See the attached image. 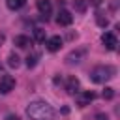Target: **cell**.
<instances>
[{
	"instance_id": "cell-6",
	"label": "cell",
	"mask_w": 120,
	"mask_h": 120,
	"mask_svg": "<svg viewBox=\"0 0 120 120\" xmlns=\"http://www.w3.org/2000/svg\"><path fill=\"white\" fill-rule=\"evenodd\" d=\"M101 41H103V45H105L109 51H114V49H116V45H118L116 36H114V34H111V32L103 34V36H101Z\"/></svg>"
},
{
	"instance_id": "cell-7",
	"label": "cell",
	"mask_w": 120,
	"mask_h": 120,
	"mask_svg": "<svg viewBox=\"0 0 120 120\" xmlns=\"http://www.w3.org/2000/svg\"><path fill=\"white\" fill-rule=\"evenodd\" d=\"M47 51H51V52H56L60 47H62V38L60 36H52V38H49L47 39Z\"/></svg>"
},
{
	"instance_id": "cell-1",
	"label": "cell",
	"mask_w": 120,
	"mask_h": 120,
	"mask_svg": "<svg viewBox=\"0 0 120 120\" xmlns=\"http://www.w3.org/2000/svg\"><path fill=\"white\" fill-rule=\"evenodd\" d=\"M26 114L34 120H51L54 116V109L47 103V101H32L28 107H26Z\"/></svg>"
},
{
	"instance_id": "cell-18",
	"label": "cell",
	"mask_w": 120,
	"mask_h": 120,
	"mask_svg": "<svg viewBox=\"0 0 120 120\" xmlns=\"http://www.w3.org/2000/svg\"><path fill=\"white\" fill-rule=\"evenodd\" d=\"M103 98H105V99H112V98H114V90H112V88H105V90H103Z\"/></svg>"
},
{
	"instance_id": "cell-19",
	"label": "cell",
	"mask_w": 120,
	"mask_h": 120,
	"mask_svg": "<svg viewBox=\"0 0 120 120\" xmlns=\"http://www.w3.org/2000/svg\"><path fill=\"white\" fill-rule=\"evenodd\" d=\"M6 120H19V116H13V114H9V116H6Z\"/></svg>"
},
{
	"instance_id": "cell-5",
	"label": "cell",
	"mask_w": 120,
	"mask_h": 120,
	"mask_svg": "<svg viewBox=\"0 0 120 120\" xmlns=\"http://www.w3.org/2000/svg\"><path fill=\"white\" fill-rule=\"evenodd\" d=\"M56 22H58L60 26H69V24L73 22V15H71L68 9H60V11H58V17H56Z\"/></svg>"
},
{
	"instance_id": "cell-15",
	"label": "cell",
	"mask_w": 120,
	"mask_h": 120,
	"mask_svg": "<svg viewBox=\"0 0 120 120\" xmlns=\"http://www.w3.org/2000/svg\"><path fill=\"white\" fill-rule=\"evenodd\" d=\"M34 39L36 41H45V30L43 28H36L34 30Z\"/></svg>"
},
{
	"instance_id": "cell-14",
	"label": "cell",
	"mask_w": 120,
	"mask_h": 120,
	"mask_svg": "<svg viewBox=\"0 0 120 120\" xmlns=\"http://www.w3.org/2000/svg\"><path fill=\"white\" fill-rule=\"evenodd\" d=\"M38 60H39V54H38V52H32V54H28V58H26V66H28V68H34V66L38 64Z\"/></svg>"
},
{
	"instance_id": "cell-12",
	"label": "cell",
	"mask_w": 120,
	"mask_h": 120,
	"mask_svg": "<svg viewBox=\"0 0 120 120\" xmlns=\"http://www.w3.org/2000/svg\"><path fill=\"white\" fill-rule=\"evenodd\" d=\"M6 6L15 11V9H21L24 6V0H6Z\"/></svg>"
},
{
	"instance_id": "cell-11",
	"label": "cell",
	"mask_w": 120,
	"mask_h": 120,
	"mask_svg": "<svg viewBox=\"0 0 120 120\" xmlns=\"http://www.w3.org/2000/svg\"><path fill=\"white\" fill-rule=\"evenodd\" d=\"M13 41H15V45H17L19 49H26V47H30V43H32L28 36H15Z\"/></svg>"
},
{
	"instance_id": "cell-2",
	"label": "cell",
	"mask_w": 120,
	"mask_h": 120,
	"mask_svg": "<svg viewBox=\"0 0 120 120\" xmlns=\"http://www.w3.org/2000/svg\"><path fill=\"white\" fill-rule=\"evenodd\" d=\"M112 75H114V68H111V66H98V68H94L90 71V79L94 82H98V84L107 82Z\"/></svg>"
},
{
	"instance_id": "cell-20",
	"label": "cell",
	"mask_w": 120,
	"mask_h": 120,
	"mask_svg": "<svg viewBox=\"0 0 120 120\" xmlns=\"http://www.w3.org/2000/svg\"><path fill=\"white\" fill-rule=\"evenodd\" d=\"M98 120H107V118H103V116H98Z\"/></svg>"
},
{
	"instance_id": "cell-9",
	"label": "cell",
	"mask_w": 120,
	"mask_h": 120,
	"mask_svg": "<svg viewBox=\"0 0 120 120\" xmlns=\"http://www.w3.org/2000/svg\"><path fill=\"white\" fill-rule=\"evenodd\" d=\"M66 92L68 94H77L79 92V79L77 77H68L66 79Z\"/></svg>"
},
{
	"instance_id": "cell-8",
	"label": "cell",
	"mask_w": 120,
	"mask_h": 120,
	"mask_svg": "<svg viewBox=\"0 0 120 120\" xmlns=\"http://www.w3.org/2000/svg\"><path fill=\"white\" fill-rule=\"evenodd\" d=\"M84 52H86V49H79V51H71L68 56H66V62L68 64H77V62H81V58L84 56Z\"/></svg>"
},
{
	"instance_id": "cell-13",
	"label": "cell",
	"mask_w": 120,
	"mask_h": 120,
	"mask_svg": "<svg viewBox=\"0 0 120 120\" xmlns=\"http://www.w3.org/2000/svg\"><path fill=\"white\" fill-rule=\"evenodd\" d=\"M8 64H9L11 68H19V64H21V58H19L15 52H11V54L8 56Z\"/></svg>"
},
{
	"instance_id": "cell-16",
	"label": "cell",
	"mask_w": 120,
	"mask_h": 120,
	"mask_svg": "<svg viewBox=\"0 0 120 120\" xmlns=\"http://www.w3.org/2000/svg\"><path fill=\"white\" fill-rule=\"evenodd\" d=\"M88 6V0H75V9L77 11H84Z\"/></svg>"
},
{
	"instance_id": "cell-10",
	"label": "cell",
	"mask_w": 120,
	"mask_h": 120,
	"mask_svg": "<svg viewBox=\"0 0 120 120\" xmlns=\"http://www.w3.org/2000/svg\"><path fill=\"white\" fill-rule=\"evenodd\" d=\"M38 9H39L41 15L49 17L51 11H52V4H51V0H38Z\"/></svg>"
},
{
	"instance_id": "cell-4",
	"label": "cell",
	"mask_w": 120,
	"mask_h": 120,
	"mask_svg": "<svg viewBox=\"0 0 120 120\" xmlns=\"http://www.w3.org/2000/svg\"><path fill=\"white\" fill-rule=\"evenodd\" d=\"M92 99H94V92H90V90H86V92H77V94H75V101H77L79 107L88 105Z\"/></svg>"
},
{
	"instance_id": "cell-3",
	"label": "cell",
	"mask_w": 120,
	"mask_h": 120,
	"mask_svg": "<svg viewBox=\"0 0 120 120\" xmlns=\"http://www.w3.org/2000/svg\"><path fill=\"white\" fill-rule=\"evenodd\" d=\"M15 88V79L11 75H2L0 77V92L2 94H9Z\"/></svg>"
},
{
	"instance_id": "cell-17",
	"label": "cell",
	"mask_w": 120,
	"mask_h": 120,
	"mask_svg": "<svg viewBox=\"0 0 120 120\" xmlns=\"http://www.w3.org/2000/svg\"><path fill=\"white\" fill-rule=\"evenodd\" d=\"M96 19H98V24H99V26H107V24H109V19L103 17V13H98Z\"/></svg>"
}]
</instances>
